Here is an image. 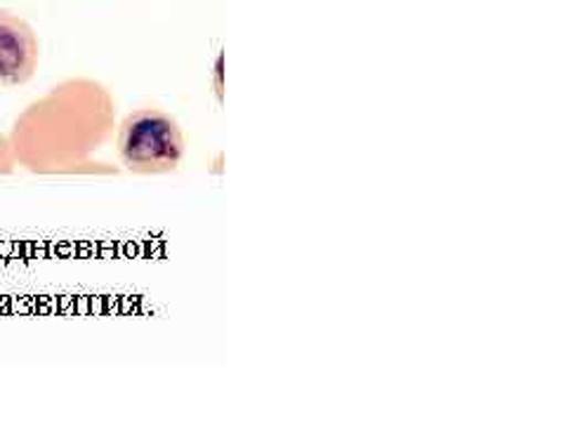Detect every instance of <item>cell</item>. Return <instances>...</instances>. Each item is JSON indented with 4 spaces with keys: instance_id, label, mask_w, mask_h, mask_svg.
<instances>
[{
    "instance_id": "obj_1",
    "label": "cell",
    "mask_w": 566,
    "mask_h": 424,
    "mask_svg": "<svg viewBox=\"0 0 566 424\" xmlns=\"http://www.w3.org/2000/svg\"><path fill=\"white\" fill-rule=\"evenodd\" d=\"M109 99L91 81H71L14 123V158L31 170H55L69 158L97 149L109 130Z\"/></svg>"
},
{
    "instance_id": "obj_2",
    "label": "cell",
    "mask_w": 566,
    "mask_h": 424,
    "mask_svg": "<svg viewBox=\"0 0 566 424\" xmlns=\"http://www.w3.org/2000/svg\"><path fill=\"white\" fill-rule=\"evenodd\" d=\"M116 151L120 163L137 174L172 172L185 161V135L161 109H137L123 118Z\"/></svg>"
},
{
    "instance_id": "obj_4",
    "label": "cell",
    "mask_w": 566,
    "mask_h": 424,
    "mask_svg": "<svg viewBox=\"0 0 566 424\" xmlns=\"http://www.w3.org/2000/svg\"><path fill=\"white\" fill-rule=\"evenodd\" d=\"M14 149H12V141L10 137L0 135V174H10L14 170Z\"/></svg>"
},
{
    "instance_id": "obj_3",
    "label": "cell",
    "mask_w": 566,
    "mask_h": 424,
    "mask_svg": "<svg viewBox=\"0 0 566 424\" xmlns=\"http://www.w3.org/2000/svg\"><path fill=\"white\" fill-rule=\"evenodd\" d=\"M41 60L39 35L24 17L0 10V85L17 87L33 78Z\"/></svg>"
}]
</instances>
